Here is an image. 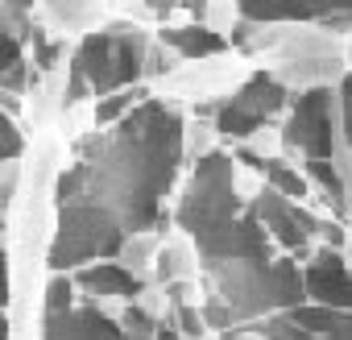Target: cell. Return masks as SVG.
Listing matches in <instances>:
<instances>
[{
  "mask_svg": "<svg viewBox=\"0 0 352 340\" xmlns=\"http://www.w3.org/2000/svg\"><path fill=\"white\" fill-rule=\"evenodd\" d=\"M257 336L261 340H352V311L294 303L257 319Z\"/></svg>",
  "mask_w": 352,
  "mask_h": 340,
  "instance_id": "cell-11",
  "label": "cell"
},
{
  "mask_svg": "<svg viewBox=\"0 0 352 340\" xmlns=\"http://www.w3.org/2000/svg\"><path fill=\"white\" fill-rule=\"evenodd\" d=\"M302 175H307V187L344 220L348 216V187H344V175L336 170V158H307Z\"/></svg>",
  "mask_w": 352,
  "mask_h": 340,
  "instance_id": "cell-16",
  "label": "cell"
},
{
  "mask_svg": "<svg viewBox=\"0 0 352 340\" xmlns=\"http://www.w3.org/2000/svg\"><path fill=\"white\" fill-rule=\"evenodd\" d=\"M302 262H307L298 270L302 274V303L352 311V270H348L344 253L331 249V245H323L319 253H307Z\"/></svg>",
  "mask_w": 352,
  "mask_h": 340,
  "instance_id": "cell-14",
  "label": "cell"
},
{
  "mask_svg": "<svg viewBox=\"0 0 352 340\" xmlns=\"http://www.w3.org/2000/svg\"><path fill=\"white\" fill-rule=\"evenodd\" d=\"M336 112H340V141H344L348 162H352V75L336 87Z\"/></svg>",
  "mask_w": 352,
  "mask_h": 340,
  "instance_id": "cell-22",
  "label": "cell"
},
{
  "mask_svg": "<svg viewBox=\"0 0 352 340\" xmlns=\"http://www.w3.org/2000/svg\"><path fill=\"white\" fill-rule=\"evenodd\" d=\"M145 54L149 38L133 21H108L83 34L67 54V79H63V108L87 104L96 96L145 83Z\"/></svg>",
  "mask_w": 352,
  "mask_h": 340,
  "instance_id": "cell-3",
  "label": "cell"
},
{
  "mask_svg": "<svg viewBox=\"0 0 352 340\" xmlns=\"http://www.w3.org/2000/svg\"><path fill=\"white\" fill-rule=\"evenodd\" d=\"M245 212V195L236 183V158L232 149H208L195 158L191 179L174 204V224H179L183 237H195L228 216Z\"/></svg>",
  "mask_w": 352,
  "mask_h": 340,
  "instance_id": "cell-4",
  "label": "cell"
},
{
  "mask_svg": "<svg viewBox=\"0 0 352 340\" xmlns=\"http://www.w3.org/2000/svg\"><path fill=\"white\" fill-rule=\"evenodd\" d=\"M195 245V257H199V270L204 266H216V262H241V257H274V241L270 233L261 229V220L253 216V208L245 204V212L187 237Z\"/></svg>",
  "mask_w": 352,
  "mask_h": 340,
  "instance_id": "cell-8",
  "label": "cell"
},
{
  "mask_svg": "<svg viewBox=\"0 0 352 340\" xmlns=\"http://www.w3.org/2000/svg\"><path fill=\"white\" fill-rule=\"evenodd\" d=\"M157 249H162L157 229H149V233H129V237L120 241V249H116V262H120L124 270H133L137 278H145V282H149L153 262H157Z\"/></svg>",
  "mask_w": 352,
  "mask_h": 340,
  "instance_id": "cell-17",
  "label": "cell"
},
{
  "mask_svg": "<svg viewBox=\"0 0 352 340\" xmlns=\"http://www.w3.org/2000/svg\"><path fill=\"white\" fill-rule=\"evenodd\" d=\"M129 233L100 208L83 204V200H63L54 204V229L46 241V266L50 274H71L87 262L100 257H116L120 241Z\"/></svg>",
  "mask_w": 352,
  "mask_h": 340,
  "instance_id": "cell-5",
  "label": "cell"
},
{
  "mask_svg": "<svg viewBox=\"0 0 352 340\" xmlns=\"http://www.w3.org/2000/svg\"><path fill=\"white\" fill-rule=\"evenodd\" d=\"M0 340H9V319H5V307H0Z\"/></svg>",
  "mask_w": 352,
  "mask_h": 340,
  "instance_id": "cell-25",
  "label": "cell"
},
{
  "mask_svg": "<svg viewBox=\"0 0 352 340\" xmlns=\"http://www.w3.org/2000/svg\"><path fill=\"white\" fill-rule=\"evenodd\" d=\"M319 237H323L331 249H340V245H344V224H331V220L323 224V220H319Z\"/></svg>",
  "mask_w": 352,
  "mask_h": 340,
  "instance_id": "cell-23",
  "label": "cell"
},
{
  "mask_svg": "<svg viewBox=\"0 0 352 340\" xmlns=\"http://www.w3.org/2000/svg\"><path fill=\"white\" fill-rule=\"evenodd\" d=\"M71 282H75L79 299L96 303L108 315H120V307L145 286V278H137L133 270H124L116 257H100V262H87V266L71 270Z\"/></svg>",
  "mask_w": 352,
  "mask_h": 340,
  "instance_id": "cell-13",
  "label": "cell"
},
{
  "mask_svg": "<svg viewBox=\"0 0 352 340\" xmlns=\"http://www.w3.org/2000/svg\"><path fill=\"white\" fill-rule=\"evenodd\" d=\"M286 104H290L286 83L274 71H253L241 87H232L228 96H220L204 112L212 116V133L236 145V141H253Z\"/></svg>",
  "mask_w": 352,
  "mask_h": 340,
  "instance_id": "cell-6",
  "label": "cell"
},
{
  "mask_svg": "<svg viewBox=\"0 0 352 340\" xmlns=\"http://www.w3.org/2000/svg\"><path fill=\"white\" fill-rule=\"evenodd\" d=\"M141 9H149L153 17H166L170 9H179V0H141Z\"/></svg>",
  "mask_w": 352,
  "mask_h": 340,
  "instance_id": "cell-24",
  "label": "cell"
},
{
  "mask_svg": "<svg viewBox=\"0 0 352 340\" xmlns=\"http://www.w3.org/2000/svg\"><path fill=\"white\" fill-rule=\"evenodd\" d=\"M195 270H199L195 245H174V241H162L157 262H153V278H157V282H183V278H195Z\"/></svg>",
  "mask_w": 352,
  "mask_h": 340,
  "instance_id": "cell-18",
  "label": "cell"
},
{
  "mask_svg": "<svg viewBox=\"0 0 352 340\" xmlns=\"http://www.w3.org/2000/svg\"><path fill=\"white\" fill-rule=\"evenodd\" d=\"M42 340H153V336L124 328L116 315L100 311L87 299H75L71 307L42 315Z\"/></svg>",
  "mask_w": 352,
  "mask_h": 340,
  "instance_id": "cell-12",
  "label": "cell"
},
{
  "mask_svg": "<svg viewBox=\"0 0 352 340\" xmlns=\"http://www.w3.org/2000/svg\"><path fill=\"white\" fill-rule=\"evenodd\" d=\"M253 216L261 220V229L270 233V241L278 249H286V257H307L311 253V237L319 233V220L302 208V200H286L278 195L274 187H261L253 200H249Z\"/></svg>",
  "mask_w": 352,
  "mask_h": 340,
  "instance_id": "cell-10",
  "label": "cell"
},
{
  "mask_svg": "<svg viewBox=\"0 0 352 340\" xmlns=\"http://www.w3.org/2000/svg\"><path fill=\"white\" fill-rule=\"evenodd\" d=\"M25 158V133H21V120L9 112V108H0V170L5 166H17Z\"/></svg>",
  "mask_w": 352,
  "mask_h": 340,
  "instance_id": "cell-21",
  "label": "cell"
},
{
  "mask_svg": "<svg viewBox=\"0 0 352 340\" xmlns=\"http://www.w3.org/2000/svg\"><path fill=\"white\" fill-rule=\"evenodd\" d=\"M149 96V87L145 83H133V87H120V92H108V96H96V108H91V120H96V129H108V125H116L124 112H133L141 100Z\"/></svg>",
  "mask_w": 352,
  "mask_h": 340,
  "instance_id": "cell-20",
  "label": "cell"
},
{
  "mask_svg": "<svg viewBox=\"0 0 352 340\" xmlns=\"http://www.w3.org/2000/svg\"><path fill=\"white\" fill-rule=\"evenodd\" d=\"M249 25H323L352 30V0H232Z\"/></svg>",
  "mask_w": 352,
  "mask_h": 340,
  "instance_id": "cell-9",
  "label": "cell"
},
{
  "mask_svg": "<svg viewBox=\"0 0 352 340\" xmlns=\"http://www.w3.org/2000/svg\"><path fill=\"white\" fill-rule=\"evenodd\" d=\"M257 175L265 179V187H274V191H278V195H286V200H302V195H311L307 175H302L298 166L282 162V158H261Z\"/></svg>",
  "mask_w": 352,
  "mask_h": 340,
  "instance_id": "cell-19",
  "label": "cell"
},
{
  "mask_svg": "<svg viewBox=\"0 0 352 340\" xmlns=\"http://www.w3.org/2000/svg\"><path fill=\"white\" fill-rule=\"evenodd\" d=\"M157 42L183 63H208V59H220L228 50V38L220 30H212L208 21H191V25H162L157 30Z\"/></svg>",
  "mask_w": 352,
  "mask_h": 340,
  "instance_id": "cell-15",
  "label": "cell"
},
{
  "mask_svg": "<svg viewBox=\"0 0 352 340\" xmlns=\"http://www.w3.org/2000/svg\"><path fill=\"white\" fill-rule=\"evenodd\" d=\"M282 149L302 153V158H336V149H340V112H336V92L327 83H315V87L298 92L286 104Z\"/></svg>",
  "mask_w": 352,
  "mask_h": 340,
  "instance_id": "cell-7",
  "label": "cell"
},
{
  "mask_svg": "<svg viewBox=\"0 0 352 340\" xmlns=\"http://www.w3.org/2000/svg\"><path fill=\"white\" fill-rule=\"evenodd\" d=\"M183 112L162 96H145L116 125L79 141L75 162L54 179V204L83 200L108 212L124 233L166 224V195L183 170Z\"/></svg>",
  "mask_w": 352,
  "mask_h": 340,
  "instance_id": "cell-1",
  "label": "cell"
},
{
  "mask_svg": "<svg viewBox=\"0 0 352 340\" xmlns=\"http://www.w3.org/2000/svg\"><path fill=\"white\" fill-rule=\"evenodd\" d=\"M208 278V295L199 303L204 323L216 332H241L282 307L302 303V274L294 257H241L216 262L199 270Z\"/></svg>",
  "mask_w": 352,
  "mask_h": 340,
  "instance_id": "cell-2",
  "label": "cell"
}]
</instances>
